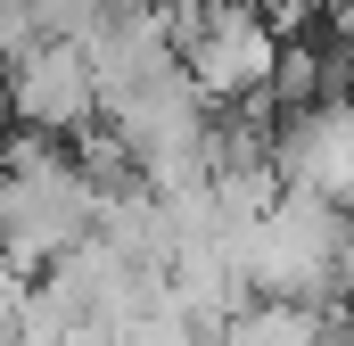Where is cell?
<instances>
[{"instance_id":"obj_6","label":"cell","mask_w":354,"mask_h":346,"mask_svg":"<svg viewBox=\"0 0 354 346\" xmlns=\"http://www.w3.org/2000/svg\"><path fill=\"white\" fill-rule=\"evenodd\" d=\"M330 338H338L330 313L305 297H239L214 330V346H330Z\"/></svg>"},{"instance_id":"obj_4","label":"cell","mask_w":354,"mask_h":346,"mask_svg":"<svg viewBox=\"0 0 354 346\" xmlns=\"http://www.w3.org/2000/svg\"><path fill=\"white\" fill-rule=\"evenodd\" d=\"M0 66H8V124H17V132L75 140V132L99 124V75H91L83 42L41 33V42H25V50L0 58Z\"/></svg>"},{"instance_id":"obj_1","label":"cell","mask_w":354,"mask_h":346,"mask_svg":"<svg viewBox=\"0 0 354 346\" xmlns=\"http://www.w3.org/2000/svg\"><path fill=\"white\" fill-rule=\"evenodd\" d=\"M99 231V190L75 165V140L8 132L0 140V256L17 272H50Z\"/></svg>"},{"instance_id":"obj_2","label":"cell","mask_w":354,"mask_h":346,"mask_svg":"<svg viewBox=\"0 0 354 346\" xmlns=\"http://www.w3.org/2000/svg\"><path fill=\"white\" fill-rule=\"evenodd\" d=\"M346 256H354L346 215L322 206V198H305V190H280L264 215L248 223V239H239L248 297H305V305H322L338 289Z\"/></svg>"},{"instance_id":"obj_5","label":"cell","mask_w":354,"mask_h":346,"mask_svg":"<svg viewBox=\"0 0 354 346\" xmlns=\"http://www.w3.org/2000/svg\"><path fill=\"white\" fill-rule=\"evenodd\" d=\"M272 165H280V190H305V198L346 215L354 206V91H330L305 116H280Z\"/></svg>"},{"instance_id":"obj_3","label":"cell","mask_w":354,"mask_h":346,"mask_svg":"<svg viewBox=\"0 0 354 346\" xmlns=\"http://www.w3.org/2000/svg\"><path fill=\"white\" fill-rule=\"evenodd\" d=\"M272 66H280V25L256 0H223L198 25H181V75L198 83V99L214 107H256L272 99Z\"/></svg>"},{"instance_id":"obj_7","label":"cell","mask_w":354,"mask_h":346,"mask_svg":"<svg viewBox=\"0 0 354 346\" xmlns=\"http://www.w3.org/2000/svg\"><path fill=\"white\" fill-rule=\"evenodd\" d=\"M0 8H25V17H33V0H0Z\"/></svg>"}]
</instances>
